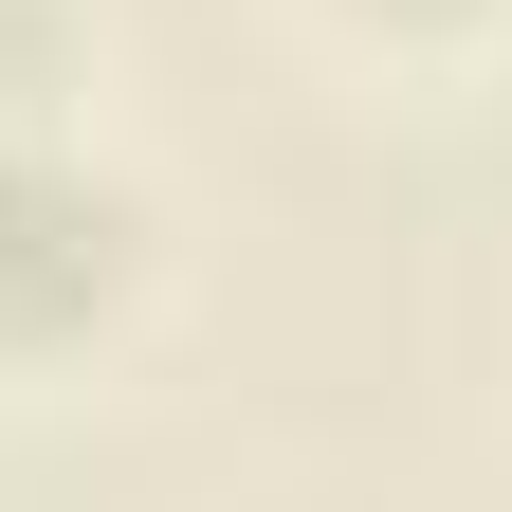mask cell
I'll return each mask as SVG.
<instances>
[{"mask_svg": "<svg viewBox=\"0 0 512 512\" xmlns=\"http://www.w3.org/2000/svg\"><path fill=\"white\" fill-rule=\"evenodd\" d=\"M92 275H110V202H92V183H55L37 147H0V330L74 311Z\"/></svg>", "mask_w": 512, "mask_h": 512, "instance_id": "obj_1", "label": "cell"}]
</instances>
